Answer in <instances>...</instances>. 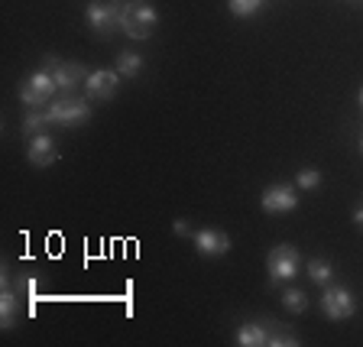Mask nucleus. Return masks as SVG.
Instances as JSON below:
<instances>
[{"label": "nucleus", "instance_id": "obj_1", "mask_svg": "<svg viewBox=\"0 0 363 347\" xmlns=\"http://www.w3.org/2000/svg\"><path fill=\"white\" fill-rule=\"evenodd\" d=\"M156 10L146 4V0H130L121 10V30L127 33L130 39H150L152 30H156Z\"/></svg>", "mask_w": 363, "mask_h": 347}, {"label": "nucleus", "instance_id": "obj_2", "mask_svg": "<svg viewBox=\"0 0 363 347\" xmlns=\"http://www.w3.org/2000/svg\"><path fill=\"white\" fill-rule=\"evenodd\" d=\"M121 0H91L84 7V20L98 36H111L113 30H121Z\"/></svg>", "mask_w": 363, "mask_h": 347}, {"label": "nucleus", "instance_id": "obj_3", "mask_svg": "<svg viewBox=\"0 0 363 347\" xmlns=\"http://www.w3.org/2000/svg\"><path fill=\"white\" fill-rule=\"evenodd\" d=\"M298 266H302V257L298 250L289 247V243H279V247L269 250V260H266V270H269L272 282H292L298 276Z\"/></svg>", "mask_w": 363, "mask_h": 347}, {"label": "nucleus", "instance_id": "obj_4", "mask_svg": "<svg viewBox=\"0 0 363 347\" xmlns=\"http://www.w3.org/2000/svg\"><path fill=\"white\" fill-rule=\"evenodd\" d=\"M55 78H52V72H45V68H39V72H33L26 82L20 84V101L26 107H43V104H49V98L55 94Z\"/></svg>", "mask_w": 363, "mask_h": 347}, {"label": "nucleus", "instance_id": "obj_5", "mask_svg": "<svg viewBox=\"0 0 363 347\" xmlns=\"http://www.w3.org/2000/svg\"><path fill=\"white\" fill-rule=\"evenodd\" d=\"M321 312L331 321H347L357 312V299L344 286H325V292H321Z\"/></svg>", "mask_w": 363, "mask_h": 347}, {"label": "nucleus", "instance_id": "obj_6", "mask_svg": "<svg viewBox=\"0 0 363 347\" xmlns=\"http://www.w3.org/2000/svg\"><path fill=\"white\" fill-rule=\"evenodd\" d=\"M91 117V104L84 98H62L49 107V121L59 127H78Z\"/></svg>", "mask_w": 363, "mask_h": 347}, {"label": "nucleus", "instance_id": "obj_7", "mask_svg": "<svg viewBox=\"0 0 363 347\" xmlns=\"http://www.w3.org/2000/svg\"><path fill=\"white\" fill-rule=\"evenodd\" d=\"M191 241H195V250L201 253L204 260H218V257H224L227 250H230V237H227L224 231H218V227L195 231V234H191Z\"/></svg>", "mask_w": 363, "mask_h": 347}, {"label": "nucleus", "instance_id": "obj_8", "mask_svg": "<svg viewBox=\"0 0 363 347\" xmlns=\"http://www.w3.org/2000/svg\"><path fill=\"white\" fill-rule=\"evenodd\" d=\"M259 204H263L266 214H289L298 208V195H295L292 185H269L259 198Z\"/></svg>", "mask_w": 363, "mask_h": 347}, {"label": "nucleus", "instance_id": "obj_9", "mask_svg": "<svg viewBox=\"0 0 363 347\" xmlns=\"http://www.w3.org/2000/svg\"><path fill=\"white\" fill-rule=\"evenodd\" d=\"M117 84H121L117 72L98 68V72H88V78H84V94H88V101H111L117 94Z\"/></svg>", "mask_w": 363, "mask_h": 347}, {"label": "nucleus", "instance_id": "obj_10", "mask_svg": "<svg viewBox=\"0 0 363 347\" xmlns=\"http://www.w3.org/2000/svg\"><path fill=\"white\" fill-rule=\"evenodd\" d=\"M26 159H30L33 166L45 169L52 166L55 159H59V150H55V140L49 133H33L30 143H26Z\"/></svg>", "mask_w": 363, "mask_h": 347}, {"label": "nucleus", "instance_id": "obj_11", "mask_svg": "<svg viewBox=\"0 0 363 347\" xmlns=\"http://www.w3.org/2000/svg\"><path fill=\"white\" fill-rule=\"evenodd\" d=\"M52 78L62 91H75L78 84L88 78V72H84V65H78V62H62V65L52 72Z\"/></svg>", "mask_w": 363, "mask_h": 347}, {"label": "nucleus", "instance_id": "obj_12", "mask_svg": "<svg viewBox=\"0 0 363 347\" xmlns=\"http://www.w3.org/2000/svg\"><path fill=\"white\" fill-rule=\"evenodd\" d=\"M237 344L240 347H263L269 344V331L259 321H247V325L237 328Z\"/></svg>", "mask_w": 363, "mask_h": 347}, {"label": "nucleus", "instance_id": "obj_13", "mask_svg": "<svg viewBox=\"0 0 363 347\" xmlns=\"http://www.w3.org/2000/svg\"><path fill=\"white\" fill-rule=\"evenodd\" d=\"M20 302H16V292L7 289V270H4V292H0V318H4V328H13Z\"/></svg>", "mask_w": 363, "mask_h": 347}, {"label": "nucleus", "instance_id": "obj_14", "mask_svg": "<svg viewBox=\"0 0 363 347\" xmlns=\"http://www.w3.org/2000/svg\"><path fill=\"white\" fill-rule=\"evenodd\" d=\"M308 276H311V282H315V286H321V289L334 282V270H331V263H328L325 257L308 260Z\"/></svg>", "mask_w": 363, "mask_h": 347}, {"label": "nucleus", "instance_id": "obj_15", "mask_svg": "<svg viewBox=\"0 0 363 347\" xmlns=\"http://www.w3.org/2000/svg\"><path fill=\"white\" fill-rule=\"evenodd\" d=\"M143 72V59L136 53H121L117 55V75L121 78H136Z\"/></svg>", "mask_w": 363, "mask_h": 347}, {"label": "nucleus", "instance_id": "obj_16", "mask_svg": "<svg viewBox=\"0 0 363 347\" xmlns=\"http://www.w3.org/2000/svg\"><path fill=\"white\" fill-rule=\"evenodd\" d=\"M49 111H39V107H30V111H26V117H23V130H26V136L30 133H45V127H49Z\"/></svg>", "mask_w": 363, "mask_h": 347}, {"label": "nucleus", "instance_id": "obj_17", "mask_svg": "<svg viewBox=\"0 0 363 347\" xmlns=\"http://www.w3.org/2000/svg\"><path fill=\"white\" fill-rule=\"evenodd\" d=\"M282 305H286L292 315H302V312L308 309V295H305L302 289H286V292H282Z\"/></svg>", "mask_w": 363, "mask_h": 347}, {"label": "nucleus", "instance_id": "obj_18", "mask_svg": "<svg viewBox=\"0 0 363 347\" xmlns=\"http://www.w3.org/2000/svg\"><path fill=\"white\" fill-rule=\"evenodd\" d=\"M263 4H266V0H227V10L243 20V16H253V13H257Z\"/></svg>", "mask_w": 363, "mask_h": 347}, {"label": "nucleus", "instance_id": "obj_19", "mask_svg": "<svg viewBox=\"0 0 363 347\" xmlns=\"http://www.w3.org/2000/svg\"><path fill=\"white\" fill-rule=\"evenodd\" d=\"M295 185H298V189H318V185H321V172H318V169H302L298 179H295Z\"/></svg>", "mask_w": 363, "mask_h": 347}, {"label": "nucleus", "instance_id": "obj_20", "mask_svg": "<svg viewBox=\"0 0 363 347\" xmlns=\"http://www.w3.org/2000/svg\"><path fill=\"white\" fill-rule=\"evenodd\" d=\"M20 286H23V292L30 295V312H33V299H36V276H26V272H23Z\"/></svg>", "mask_w": 363, "mask_h": 347}, {"label": "nucleus", "instance_id": "obj_21", "mask_svg": "<svg viewBox=\"0 0 363 347\" xmlns=\"http://www.w3.org/2000/svg\"><path fill=\"white\" fill-rule=\"evenodd\" d=\"M269 344H279V347H295L298 344V338H292V334H276V338H269Z\"/></svg>", "mask_w": 363, "mask_h": 347}, {"label": "nucleus", "instance_id": "obj_22", "mask_svg": "<svg viewBox=\"0 0 363 347\" xmlns=\"http://www.w3.org/2000/svg\"><path fill=\"white\" fill-rule=\"evenodd\" d=\"M175 234H179V237H191L189 221H175Z\"/></svg>", "mask_w": 363, "mask_h": 347}, {"label": "nucleus", "instance_id": "obj_23", "mask_svg": "<svg viewBox=\"0 0 363 347\" xmlns=\"http://www.w3.org/2000/svg\"><path fill=\"white\" fill-rule=\"evenodd\" d=\"M354 221H357V224H363V204H360V208H357V211H354Z\"/></svg>", "mask_w": 363, "mask_h": 347}, {"label": "nucleus", "instance_id": "obj_24", "mask_svg": "<svg viewBox=\"0 0 363 347\" xmlns=\"http://www.w3.org/2000/svg\"><path fill=\"white\" fill-rule=\"evenodd\" d=\"M360 107H363V91H360Z\"/></svg>", "mask_w": 363, "mask_h": 347}, {"label": "nucleus", "instance_id": "obj_25", "mask_svg": "<svg viewBox=\"0 0 363 347\" xmlns=\"http://www.w3.org/2000/svg\"><path fill=\"white\" fill-rule=\"evenodd\" d=\"M360 153H363V140H360Z\"/></svg>", "mask_w": 363, "mask_h": 347}]
</instances>
